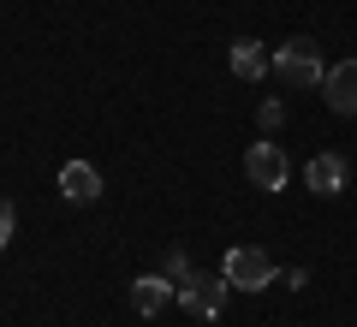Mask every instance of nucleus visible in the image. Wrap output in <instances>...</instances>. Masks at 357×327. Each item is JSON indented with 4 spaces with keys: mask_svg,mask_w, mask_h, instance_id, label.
Instances as JSON below:
<instances>
[{
    "mask_svg": "<svg viewBox=\"0 0 357 327\" xmlns=\"http://www.w3.org/2000/svg\"><path fill=\"white\" fill-rule=\"evenodd\" d=\"M220 274H227V286H238V291H262V286H274V256L268 250H256V244H238V250H227V262H220Z\"/></svg>",
    "mask_w": 357,
    "mask_h": 327,
    "instance_id": "obj_2",
    "label": "nucleus"
},
{
    "mask_svg": "<svg viewBox=\"0 0 357 327\" xmlns=\"http://www.w3.org/2000/svg\"><path fill=\"white\" fill-rule=\"evenodd\" d=\"M256 119H262V131H280L286 107H280V101H262V114H256Z\"/></svg>",
    "mask_w": 357,
    "mask_h": 327,
    "instance_id": "obj_11",
    "label": "nucleus"
},
{
    "mask_svg": "<svg viewBox=\"0 0 357 327\" xmlns=\"http://www.w3.org/2000/svg\"><path fill=\"white\" fill-rule=\"evenodd\" d=\"M6 244H13V208L0 202V250H6Z\"/></svg>",
    "mask_w": 357,
    "mask_h": 327,
    "instance_id": "obj_12",
    "label": "nucleus"
},
{
    "mask_svg": "<svg viewBox=\"0 0 357 327\" xmlns=\"http://www.w3.org/2000/svg\"><path fill=\"white\" fill-rule=\"evenodd\" d=\"M345 178H351V173H345V161H340L333 149L310 155V167H304V185L316 190V197H340V190H345Z\"/></svg>",
    "mask_w": 357,
    "mask_h": 327,
    "instance_id": "obj_5",
    "label": "nucleus"
},
{
    "mask_svg": "<svg viewBox=\"0 0 357 327\" xmlns=\"http://www.w3.org/2000/svg\"><path fill=\"white\" fill-rule=\"evenodd\" d=\"M274 77H280L286 89H316L321 77H328V66H321V48L310 36H292L286 48H274Z\"/></svg>",
    "mask_w": 357,
    "mask_h": 327,
    "instance_id": "obj_1",
    "label": "nucleus"
},
{
    "mask_svg": "<svg viewBox=\"0 0 357 327\" xmlns=\"http://www.w3.org/2000/svg\"><path fill=\"white\" fill-rule=\"evenodd\" d=\"M321 96H328L333 114H357V60H340L321 77Z\"/></svg>",
    "mask_w": 357,
    "mask_h": 327,
    "instance_id": "obj_8",
    "label": "nucleus"
},
{
    "mask_svg": "<svg viewBox=\"0 0 357 327\" xmlns=\"http://www.w3.org/2000/svg\"><path fill=\"white\" fill-rule=\"evenodd\" d=\"M173 291H178V303H185L191 315H203V321H208V315H220V303H227L232 286H227V274H220V280L215 274H191V280H178Z\"/></svg>",
    "mask_w": 357,
    "mask_h": 327,
    "instance_id": "obj_4",
    "label": "nucleus"
},
{
    "mask_svg": "<svg viewBox=\"0 0 357 327\" xmlns=\"http://www.w3.org/2000/svg\"><path fill=\"white\" fill-rule=\"evenodd\" d=\"M173 298H178V291H173V280H167V274H137V280H131V310L149 315V321H155Z\"/></svg>",
    "mask_w": 357,
    "mask_h": 327,
    "instance_id": "obj_6",
    "label": "nucleus"
},
{
    "mask_svg": "<svg viewBox=\"0 0 357 327\" xmlns=\"http://www.w3.org/2000/svg\"><path fill=\"white\" fill-rule=\"evenodd\" d=\"M60 197L77 202V208L96 202V197H102V173H96L89 161H66V167H60Z\"/></svg>",
    "mask_w": 357,
    "mask_h": 327,
    "instance_id": "obj_7",
    "label": "nucleus"
},
{
    "mask_svg": "<svg viewBox=\"0 0 357 327\" xmlns=\"http://www.w3.org/2000/svg\"><path fill=\"white\" fill-rule=\"evenodd\" d=\"M161 274H167V280L178 286V280H191L197 268H191V256H185V250H173V256H167V268H161Z\"/></svg>",
    "mask_w": 357,
    "mask_h": 327,
    "instance_id": "obj_10",
    "label": "nucleus"
},
{
    "mask_svg": "<svg viewBox=\"0 0 357 327\" xmlns=\"http://www.w3.org/2000/svg\"><path fill=\"white\" fill-rule=\"evenodd\" d=\"M268 72H274V54H268L256 36H238V42H232V77L256 84V77H268Z\"/></svg>",
    "mask_w": 357,
    "mask_h": 327,
    "instance_id": "obj_9",
    "label": "nucleus"
},
{
    "mask_svg": "<svg viewBox=\"0 0 357 327\" xmlns=\"http://www.w3.org/2000/svg\"><path fill=\"white\" fill-rule=\"evenodd\" d=\"M244 173H250L256 190H286V178H292V161H286L280 143H250L244 149Z\"/></svg>",
    "mask_w": 357,
    "mask_h": 327,
    "instance_id": "obj_3",
    "label": "nucleus"
}]
</instances>
